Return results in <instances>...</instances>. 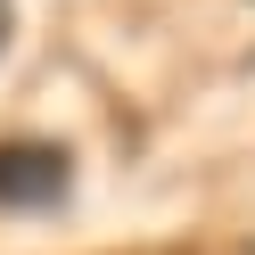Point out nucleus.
Instances as JSON below:
<instances>
[{
	"mask_svg": "<svg viewBox=\"0 0 255 255\" xmlns=\"http://www.w3.org/2000/svg\"><path fill=\"white\" fill-rule=\"evenodd\" d=\"M74 189V156L58 148V140H0V206L8 214H50V206H66Z\"/></svg>",
	"mask_w": 255,
	"mask_h": 255,
	"instance_id": "obj_1",
	"label": "nucleus"
},
{
	"mask_svg": "<svg viewBox=\"0 0 255 255\" xmlns=\"http://www.w3.org/2000/svg\"><path fill=\"white\" fill-rule=\"evenodd\" d=\"M8 33H17V8H8V0H0V50H8Z\"/></svg>",
	"mask_w": 255,
	"mask_h": 255,
	"instance_id": "obj_2",
	"label": "nucleus"
}]
</instances>
